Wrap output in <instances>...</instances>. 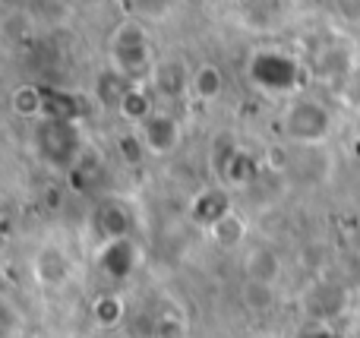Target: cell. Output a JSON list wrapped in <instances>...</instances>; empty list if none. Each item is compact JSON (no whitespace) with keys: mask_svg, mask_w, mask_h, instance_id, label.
<instances>
[{"mask_svg":"<svg viewBox=\"0 0 360 338\" xmlns=\"http://www.w3.org/2000/svg\"><path fill=\"white\" fill-rule=\"evenodd\" d=\"M38 155L51 164V168H70L79 155V130H76L70 120H48V124L38 130Z\"/></svg>","mask_w":360,"mask_h":338,"instance_id":"6da1fadb","label":"cell"},{"mask_svg":"<svg viewBox=\"0 0 360 338\" xmlns=\"http://www.w3.org/2000/svg\"><path fill=\"white\" fill-rule=\"evenodd\" d=\"M114 60H117L120 73L127 79H139L152 70V48L149 38L139 25H120L117 35H114Z\"/></svg>","mask_w":360,"mask_h":338,"instance_id":"7a4b0ae2","label":"cell"},{"mask_svg":"<svg viewBox=\"0 0 360 338\" xmlns=\"http://www.w3.org/2000/svg\"><path fill=\"white\" fill-rule=\"evenodd\" d=\"M329 114H326L323 105H316V101H297V105H291V111H288L285 117V130L291 133V139H297V143H307V145H316L323 143L326 136H329Z\"/></svg>","mask_w":360,"mask_h":338,"instance_id":"3957f363","label":"cell"},{"mask_svg":"<svg viewBox=\"0 0 360 338\" xmlns=\"http://www.w3.org/2000/svg\"><path fill=\"white\" fill-rule=\"evenodd\" d=\"M139 139H143L146 152L155 158H165L180 145V124L168 111H152L149 117L139 124Z\"/></svg>","mask_w":360,"mask_h":338,"instance_id":"277c9868","label":"cell"},{"mask_svg":"<svg viewBox=\"0 0 360 338\" xmlns=\"http://www.w3.org/2000/svg\"><path fill=\"white\" fill-rule=\"evenodd\" d=\"M98 266L105 269V275L127 278L133 269H136V247H133V240L130 238L108 240L98 253Z\"/></svg>","mask_w":360,"mask_h":338,"instance_id":"5b68a950","label":"cell"},{"mask_svg":"<svg viewBox=\"0 0 360 338\" xmlns=\"http://www.w3.org/2000/svg\"><path fill=\"white\" fill-rule=\"evenodd\" d=\"M243 272H247V282H266L275 285L281 275V263L278 253L272 247H250L247 259H243Z\"/></svg>","mask_w":360,"mask_h":338,"instance_id":"8992f818","label":"cell"},{"mask_svg":"<svg viewBox=\"0 0 360 338\" xmlns=\"http://www.w3.org/2000/svg\"><path fill=\"white\" fill-rule=\"evenodd\" d=\"M193 219L199 221V225H205V228H212L215 221H221L224 215L231 212V202H228V193L224 190H202V193L193 200Z\"/></svg>","mask_w":360,"mask_h":338,"instance_id":"52a82bcc","label":"cell"},{"mask_svg":"<svg viewBox=\"0 0 360 338\" xmlns=\"http://www.w3.org/2000/svg\"><path fill=\"white\" fill-rule=\"evenodd\" d=\"M190 95L196 101H202V105H209V101H215L218 95L224 92V79H221V70L215 67V63H202V67H196L190 73Z\"/></svg>","mask_w":360,"mask_h":338,"instance_id":"ba28073f","label":"cell"},{"mask_svg":"<svg viewBox=\"0 0 360 338\" xmlns=\"http://www.w3.org/2000/svg\"><path fill=\"white\" fill-rule=\"evenodd\" d=\"M67 272H70V263H67V256H63L57 247H44V250L38 253V259H35V275L41 278V282L60 285L63 278H67Z\"/></svg>","mask_w":360,"mask_h":338,"instance_id":"9c48e42d","label":"cell"},{"mask_svg":"<svg viewBox=\"0 0 360 338\" xmlns=\"http://www.w3.org/2000/svg\"><path fill=\"white\" fill-rule=\"evenodd\" d=\"M209 234H212V240H215V244L237 247V244H243V238H247V221H243L240 215L231 209L221 221H215V225L209 228Z\"/></svg>","mask_w":360,"mask_h":338,"instance_id":"30bf717a","label":"cell"},{"mask_svg":"<svg viewBox=\"0 0 360 338\" xmlns=\"http://www.w3.org/2000/svg\"><path fill=\"white\" fill-rule=\"evenodd\" d=\"M155 111L149 101V95H146V89L139 86H127L124 95H120V114H124L127 120H136V124H143L149 114Z\"/></svg>","mask_w":360,"mask_h":338,"instance_id":"8fae6325","label":"cell"},{"mask_svg":"<svg viewBox=\"0 0 360 338\" xmlns=\"http://www.w3.org/2000/svg\"><path fill=\"white\" fill-rule=\"evenodd\" d=\"M92 316H95V323L105 329L117 326V323L124 320V301H120L117 294H101L98 301L92 304Z\"/></svg>","mask_w":360,"mask_h":338,"instance_id":"7c38bea8","label":"cell"},{"mask_svg":"<svg viewBox=\"0 0 360 338\" xmlns=\"http://www.w3.org/2000/svg\"><path fill=\"white\" fill-rule=\"evenodd\" d=\"M243 297V307L247 310H256V313H262V310H269L275 304V285H266V282H247L240 291Z\"/></svg>","mask_w":360,"mask_h":338,"instance_id":"4fadbf2b","label":"cell"},{"mask_svg":"<svg viewBox=\"0 0 360 338\" xmlns=\"http://www.w3.org/2000/svg\"><path fill=\"white\" fill-rule=\"evenodd\" d=\"M13 108H16V114H25V117L38 114V111L44 108V95H41V89H32V86L16 89V95H13Z\"/></svg>","mask_w":360,"mask_h":338,"instance_id":"5bb4252c","label":"cell"},{"mask_svg":"<svg viewBox=\"0 0 360 338\" xmlns=\"http://www.w3.org/2000/svg\"><path fill=\"white\" fill-rule=\"evenodd\" d=\"M155 338H186V323L180 316H162L155 323Z\"/></svg>","mask_w":360,"mask_h":338,"instance_id":"9a60e30c","label":"cell"},{"mask_svg":"<svg viewBox=\"0 0 360 338\" xmlns=\"http://www.w3.org/2000/svg\"><path fill=\"white\" fill-rule=\"evenodd\" d=\"M300 338H335L329 332V326H316V329H310L307 335H300Z\"/></svg>","mask_w":360,"mask_h":338,"instance_id":"2e32d148","label":"cell"},{"mask_svg":"<svg viewBox=\"0 0 360 338\" xmlns=\"http://www.w3.org/2000/svg\"><path fill=\"white\" fill-rule=\"evenodd\" d=\"M269 338H291V335H269Z\"/></svg>","mask_w":360,"mask_h":338,"instance_id":"e0dca14e","label":"cell"}]
</instances>
